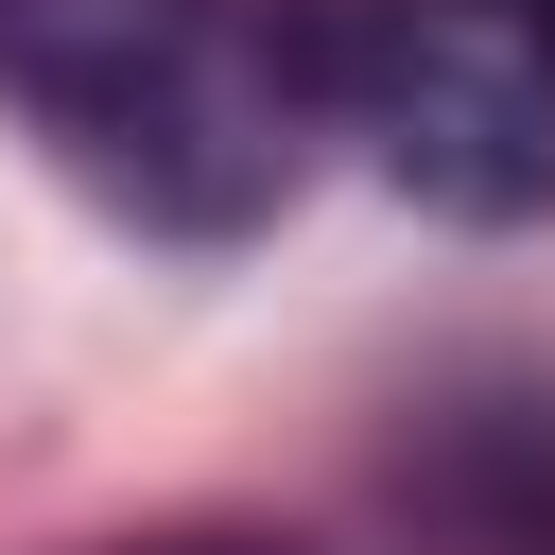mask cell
Instances as JSON below:
<instances>
[{"label":"cell","mask_w":555,"mask_h":555,"mask_svg":"<svg viewBox=\"0 0 555 555\" xmlns=\"http://www.w3.org/2000/svg\"><path fill=\"white\" fill-rule=\"evenodd\" d=\"M0 104L156 243H260L312 173L330 52L278 0H0Z\"/></svg>","instance_id":"6da1fadb"},{"label":"cell","mask_w":555,"mask_h":555,"mask_svg":"<svg viewBox=\"0 0 555 555\" xmlns=\"http://www.w3.org/2000/svg\"><path fill=\"white\" fill-rule=\"evenodd\" d=\"M347 139L434 225H538L555 208V35L520 0H364L330 52Z\"/></svg>","instance_id":"7a4b0ae2"},{"label":"cell","mask_w":555,"mask_h":555,"mask_svg":"<svg viewBox=\"0 0 555 555\" xmlns=\"http://www.w3.org/2000/svg\"><path fill=\"white\" fill-rule=\"evenodd\" d=\"M156 555H295V538H156Z\"/></svg>","instance_id":"3957f363"},{"label":"cell","mask_w":555,"mask_h":555,"mask_svg":"<svg viewBox=\"0 0 555 555\" xmlns=\"http://www.w3.org/2000/svg\"><path fill=\"white\" fill-rule=\"evenodd\" d=\"M520 17H538V35H555V0H520Z\"/></svg>","instance_id":"277c9868"}]
</instances>
